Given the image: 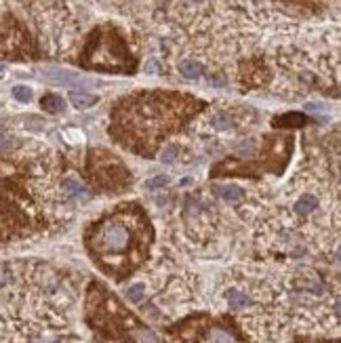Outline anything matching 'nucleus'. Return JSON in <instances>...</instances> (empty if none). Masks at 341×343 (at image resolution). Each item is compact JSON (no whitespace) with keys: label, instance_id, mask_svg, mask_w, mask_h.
I'll return each mask as SVG.
<instances>
[{"label":"nucleus","instance_id":"nucleus-1","mask_svg":"<svg viewBox=\"0 0 341 343\" xmlns=\"http://www.w3.org/2000/svg\"><path fill=\"white\" fill-rule=\"evenodd\" d=\"M202 105V101L181 93H137L116 105L110 133L124 148L152 156L160 139L184 124Z\"/></svg>","mask_w":341,"mask_h":343},{"label":"nucleus","instance_id":"nucleus-2","mask_svg":"<svg viewBox=\"0 0 341 343\" xmlns=\"http://www.w3.org/2000/svg\"><path fill=\"white\" fill-rule=\"evenodd\" d=\"M150 234V225L137 207H122L91 225L86 244L93 257L110 261L112 257H124L131 248H137Z\"/></svg>","mask_w":341,"mask_h":343},{"label":"nucleus","instance_id":"nucleus-3","mask_svg":"<svg viewBox=\"0 0 341 343\" xmlns=\"http://www.w3.org/2000/svg\"><path fill=\"white\" fill-rule=\"evenodd\" d=\"M112 59V70H124V63H129V53L124 49L122 40L116 36V32L110 28H101L91 38L86 53H84V65L101 70L103 61Z\"/></svg>","mask_w":341,"mask_h":343},{"label":"nucleus","instance_id":"nucleus-4","mask_svg":"<svg viewBox=\"0 0 341 343\" xmlns=\"http://www.w3.org/2000/svg\"><path fill=\"white\" fill-rule=\"evenodd\" d=\"M105 160L97 158V152L91 154V175H93V184L107 188V190H118L129 184V173L124 171L122 163L116 156H110L103 152Z\"/></svg>","mask_w":341,"mask_h":343},{"label":"nucleus","instance_id":"nucleus-5","mask_svg":"<svg viewBox=\"0 0 341 343\" xmlns=\"http://www.w3.org/2000/svg\"><path fill=\"white\" fill-rule=\"evenodd\" d=\"M42 74L47 76L51 82H57V84H65V86H88L91 82L80 78L78 74H72L67 70H59V67H44Z\"/></svg>","mask_w":341,"mask_h":343},{"label":"nucleus","instance_id":"nucleus-6","mask_svg":"<svg viewBox=\"0 0 341 343\" xmlns=\"http://www.w3.org/2000/svg\"><path fill=\"white\" fill-rule=\"evenodd\" d=\"M306 122H308V118L299 112H291V114H284V116L274 118V127H289V129L303 127Z\"/></svg>","mask_w":341,"mask_h":343},{"label":"nucleus","instance_id":"nucleus-7","mask_svg":"<svg viewBox=\"0 0 341 343\" xmlns=\"http://www.w3.org/2000/svg\"><path fill=\"white\" fill-rule=\"evenodd\" d=\"M207 343H238V341L230 331H225L221 327H213L207 331Z\"/></svg>","mask_w":341,"mask_h":343},{"label":"nucleus","instance_id":"nucleus-8","mask_svg":"<svg viewBox=\"0 0 341 343\" xmlns=\"http://www.w3.org/2000/svg\"><path fill=\"white\" fill-rule=\"evenodd\" d=\"M70 101H72V105H74V107H80V110H84V107L95 105L99 99H97V95L82 93V91H72V93H70Z\"/></svg>","mask_w":341,"mask_h":343},{"label":"nucleus","instance_id":"nucleus-9","mask_svg":"<svg viewBox=\"0 0 341 343\" xmlns=\"http://www.w3.org/2000/svg\"><path fill=\"white\" fill-rule=\"evenodd\" d=\"M213 190H215L217 196H221L227 202H238L244 196V192L240 188H236V186H215Z\"/></svg>","mask_w":341,"mask_h":343},{"label":"nucleus","instance_id":"nucleus-10","mask_svg":"<svg viewBox=\"0 0 341 343\" xmlns=\"http://www.w3.org/2000/svg\"><path fill=\"white\" fill-rule=\"evenodd\" d=\"M40 105L44 112H51V114H57V112H63L65 107V101L59 97V95H44L40 99Z\"/></svg>","mask_w":341,"mask_h":343},{"label":"nucleus","instance_id":"nucleus-11","mask_svg":"<svg viewBox=\"0 0 341 343\" xmlns=\"http://www.w3.org/2000/svg\"><path fill=\"white\" fill-rule=\"evenodd\" d=\"M179 72L184 78H198L202 74V65L198 61H192V59H186V61H181L179 63Z\"/></svg>","mask_w":341,"mask_h":343},{"label":"nucleus","instance_id":"nucleus-12","mask_svg":"<svg viewBox=\"0 0 341 343\" xmlns=\"http://www.w3.org/2000/svg\"><path fill=\"white\" fill-rule=\"evenodd\" d=\"M63 188L70 192V196H78V198H84V196H86V188L80 184L78 179H65V181H63Z\"/></svg>","mask_w":341,"mask_h":343},{"label":"nucleus","instance_id":"nucleus-13","mask_svg":"<svg viewBox=\"0 0 341 343\" xmlns=\"http://www.w3.org/2000/svg\"><path fill=\"white\" fill-rule=\"evenodd\" d=\"M314 207H316V198L314 196H301L297 200V204H295V211H297L299 215H308V213L314 211Z\"/></svg>","mask_w":341,"mask_h":343},{"label":"nucleus","instance_id":"nucleus-14","mask_svg":"<svg viewBox=\"0 0 341 343\" xmlns=\"http://www.w3.org/2000/svg\"><path fill=\"white\" fill-rule=\"evenodd\" d=\"M227 301H230V305L234 308V310H238V308H244V305H248V297L244 295V293H240V291H230L227 293Z\"/></svg>","mask_w":341,"mask_h":343},{"label":"nucleus","instance_id":"nucleus-15","mask_svg":"<svg viewBox=\"0 0 341 343\" xmlns=\"http://www.w3.org/2000/svg\"><path fill=\"white\" fill-rule=\"evenodd\" d=\"M143 295H146V288H143V284H133V286H129L127 288V297L131 301H141L143 299Z\"/></svg>","mask_w":341,"mask_h":343},{"label":"nucleus","instance_id":"nucleus-16","mask_svg":"<svg viewBox=\"0 0 341 343\" xmlns=\"http://www.w3.org/2000/svg\"><path fill=\"white\" fill-rule=\"evenodd\" d=\"M13 97H15L17 101L28 103V101L32 99V91H30L28 86H15V88H13Z\"/></svg>","mask_w":341,"mask_h":343},{"label":"nucleus","instance_id":"nucleus-17","mask_svg":"<svg viewBox=\"0 0 341 343\" xmlns=\"http://www.w3.org/2000/svg\"><path fill=\"white\" fill-rule=\"evenodd\" d=\"M177 156H179V148L177 146H167L163 150V154H160V160H163V163H173Z\"/></svg>","mask_w":341,"mask_h":343},{"label":"nucleus","instance_id":"nucleus-18","mask_svg":"<svg viewBox=\"0 0 341 343\" xmlns=\"http://www.w3.org/2000/svg\"><path fill=\"white\" fill-rule=\"evenodd\" d=\"M213 127H217V129H227V127H230V118L223 116V114H217V116H213Z\"/></svg>","mask_w":341,"mask_h":343},{"label":"nucleus","instance_id":"nucleus-19","mask_svg":"<svg viewBox=\"0 0 341 343\" xmlns=\"http://www.w3.org/2000/svg\"><path fill=\"white\" fill-rule=\"evenodd\" d=\"M167 181H169V179H167L165 175H158V177H154L152 181H148L146 186H148V188H160V186H167Z\"/></svg>","mask_w":341,"mask_h":343},{"label":"nucleus","instance_id":"nucleus-20","mask_svg":"<svg viewBox=\"0 0 341 343\" xmlns=\"http://www.w3.org/2000/svg\"><path fill=\"white\" fill-rule=\"evenodd\" d=\"M11 143H13V139H11V137L0 135V150H9V148H11Z\"/></svg>","mask_w":341,"mask_h":343},{"label":"nucleus","instance_id":"nucleus-21","mask_svg":"<svg viewBox=\"0 0 341 343\" xmlns=\"http://www.w3.org/2000/svg\"><path fill=\"white\" fill-rule=\"evenodd\" d=\"M3 70H5V65H3V63H0V72H3Z\"/></svg>","mask_w":341,"mask_h":343}]
</instances>
